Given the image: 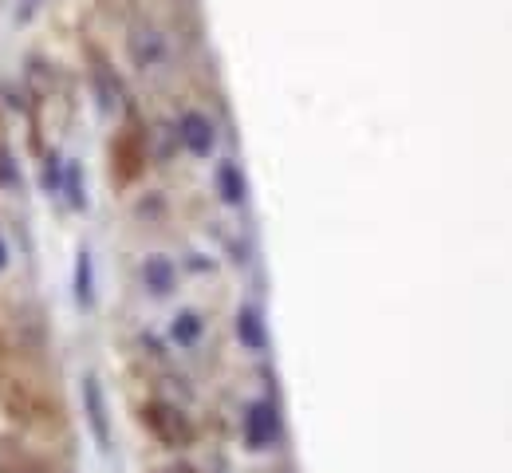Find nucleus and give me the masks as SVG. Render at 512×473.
Listing matches in <instances>:
<instances>
[{"instance_id":"nucleus-1","label":"nucleus","mask_w":512,"mask_h":473,"mask_svg":"<svg viewBox=\"0 0 512 473\" xmlns=\"http://www.w3.org/2000/svg\"><path fill=\"white\" fill-rule=\"evenodd\" d=\"M138 422H142V430H146L162 450H170V454L193 450V446H197V434H201L190 410L170 403V399H146V403L138 406Z\"/></svg>"},{"instance_id":"nucleus-2","label":"nucleus","mask_w":512,"mask_h":473,"mask_svg":"<svg viewBox=\"0 0 512 473\" xmlns=\"http://www.w3.org/2000/svg\"><path fill=\"white\" fill-rule=\"evenodd\" d=\"M284 442V418L272 399H253L241 406V446L249 454H268Z\"/></svg>"},{"instance_id":"nucleus-3","label":"nucleus","mask_w":512,"mask_h":473,"mask_svg":"<svg viewBox=\"0 0 512 473\" xmlns=\"http://www.w3.org/2000/svg\"><path fill=\"white\" fill-rule=\"evenodd\" d=\"M150 154H146V127L138 119H130L127 127H119L111 138V178L119 186H134L146 170Z\"/></svg>"},{"instance_id":"nucleus-4","label":"nucleus","mask_w":512,"mask_h":473,"mask_svg":"<svg viewBox=\"0 0 512 473\" xmlns=\"http://www.w3.org/2000/svg\"><path fill=\"white\" fill-rule=\"evenodd\" d=\"M79 403H83V422H87V434H91L95 450L111 454L115 450V418H111V403H107V391H103L99 375H83Z\"/></svg>"},{"instance_id":"nucleus-5","label":"nucleus","mask_w":512,"mask_h":473,"mask_svg":"<svg viewBox=\"0 0 512 473\" xmlns=\"http://www.w3.org/2000/svg\"><path fill=\"white\" fill-rule=\"evenodd\" d=\"M127 60H130V68H138V71H158L170 60L166 36H162L150 20H138V24L127 28Z\"/></svg>"},{"instance_id":"nucleus-6","label":"nucleus","mask_w":512,"mask_h":473,"mask_svg":"<svg viewBox=\"0 0 512 473\" xmlns=\"http://www.w3.org/2000/svg\"><path fill=\"white\" fill-rule=\"evenodd\" d=\"M174 138H178V146L190 154V158H213L217 154V123L205 115V111H182L178 119H174Z\"/></svg>"},{"instance_id":"nucleus-7","label":"nucleus","mask_w":512,"mask_h":473,"mask_svg":"<svg viewBox=\"0 0 512 473\" xmlns=\"http://www.w3.org/2000/svg\"><path fill=\"white\" fill-rule=\"evenodd\" d=\"M87 60H91V91H95V99H99V107L111 115V111H119L123 103H127V87H123V79H119V71L111 68V60L99 52V48H87Z\"/></svg>"},{"instance_id":"nucleus-8","label":"nucleus","mask_w":512,"mask_h":473,"mask_svg":"<svg viewBox=\"0 0 512 473\" xmlns=\"http://www.w3.org/2000/svg\"><path fill=\"white\" fill-rule=\"evenodd\" d=\"M213 194L229 205V209H241V205L249 202V178H245L241 162L221 158V162L213 166Z\"/></svg>"},{"instance_id":"nucleus-9","label":"nucleus","mask_w":512,"mask_h":473,"mask_svg":"<svg viewBox=\"0 0 512 473\" xmlns=\"http://www.w3.org/2000/svg\"><path fill=\"white\" fill-rule=\"evenodd\" d=\"M138 280H142V288H146L150 296L166 300V296L178 288V265H174L166 253H150V257H142V265H138Z\"/></svg>"},{"instance_id":"nucleus-10","label":"nucleus","mask_w":512,"mask_h":473,"mask_svg":"<svg viewBox=\"0 0 512 473\" xmlns=\"http://www.w3.org/2000/svg\"><path fill=\"white\" fill-rule=\"evenodd\" d=\"M233 332H237V343L253 355H264L268 351V324H264V312L256 304H241L237 316H233Z\"/></svg>"},{"instance_id":"nucleus-11","label":"nucleus","mask_w":512,"mask_h":473,"mask_svg":"<svg viewBox=\"0 0 512 473\" xmlns=\"http://www.w3.org/2000/svg\"><path fill=\"white\" fill-rule=\"evenodd\" d=\"M71 288H75V304H79L83 312H91V308H95V257H91V249H87V245L75 253Z\"/></svg>"},{"instance_id":"nucleus-12","label":"nucleus","mask_w":512,"mask_h":473,"mask_svg":"<svg viewBox=\"0 0 512 473\" xmlns=\"http://www.w3.org/2000/svg\"><path fill=\"white\" fill-rule=\"evenodd\" d=\"M205 336V320H201V312H193V308H182L174 320H170V339H174V347H182V351H193L197 343Z\"/></svg>"},{"instance_id":"nucleus-13","label":"nucleus","mask_w":512,"mask_h":473,"mask_svg":"<svg viewBox=\"0 0 512 473\" xmlns=\"http://www.w3.org/2000/svg\"><path fill=\"white\" fill-rule=\"evenodd\" d=\"M64 170H67V158L52 146V150H44V162H40V186H44V194H52V198H60V190H64Z\"/></svg>"},{"instance_id":"nucleus-14","label":"nucleus","mask_w":512,"mask_h":473,"mask_svg":"<svg viewBox=\"0 0 512 473\" xmlns=\"http://www.w3.org/2000/svg\"><path fill=\"white\" fill-rule=\"evenodd\" d=\"M67 198V205L75 209V213H87V205H91V198H87V178H83V170L75 166V162H67L64 170V190H60Z\"/></svg>"},{"instance_id":"nucleus-15","label":"nucleus","mask_w":512,"mask_h":473,"mask_svg":"<svg viewBox=\"0 0 512 473\" xmlns=\"http://www.w3.org/2000/svg\"><path fill=\"white\" fill-rule=\"evenodd\" d=\"M0 190H20V162L8 146H0Z\"/></svg>"},{"instance_id":"nucleus-16","label":"nucleus","mask_w":512,"mask_h":473,"mask_svg":"<svg viewBox=\"0 0 512 473\" xmlns=\"http://www.w3.org/2000/svg\"><path fill=\"white\" fill-rule=\"evenodd\" d=\"M154 473H201V470H197L193 462H182V458H178V462H170V466H162V470H154Z\"/></svg>"},{"instance_id":"nucleus-17","label":"nucleus","mask_w":512,"mask_h":473,"mask_svg":"<svg viewBox=\"0 0 512 473\" xmlns=\"http://www.w3.org/2000/svg\"><path fill=\"white\" fill-rule=\"evenodd\" d=\"M8 265H12V249H8V237L0 233V276L8 272Z\"/></svg>"},{"instance_id":"nucleus-18","label":"nucleus","mask_w":512,"mask_h":473,"mask_svg":"<svg viewBox=\"0 0 512 473\" xmlns=\"http://www.w3.org/2000/svg\"><path fill=\"white\" fill-rule=\"evenodd\" d=\"M36 4H40V0H28V8H36Z\"/></svg>"},{"instance_id":"nucleus-19","label":"nucleus","mask_w":512,"mask_h":473,"mask_svg":"<svg viewBox=\"0 0 512 473\" xmlns=\"http://www.w3.org/2000/svg\"><path fill=\"white\" fill-rule=\"evenodd\" d=\"M276 473H292V470H276Z\"/></svg>"}]
</instances>
